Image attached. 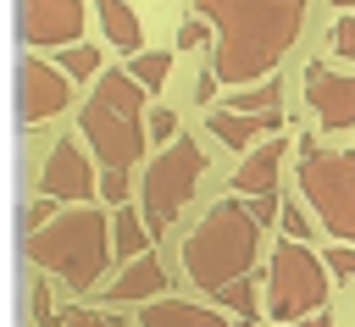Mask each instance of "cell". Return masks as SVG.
Instances as JSON below:
<instances>
[{"label":"cell","instance_id":"obj_14","mask_svg":"<svg viewBox=\"0 0 355 327\" xmlns=\"http://www.w3.org/2000/svg\"><path fill=\"white\" fill-rule=\"evenodd\" d=\"M155 294H166V266H161V255H133L128 260V272H116V283L105 288V299L116 305H144V299H155Z\"/></svg>","mask_w":355,"mask_h":327},{"label":"cell","instance_id":"obj_22","mask_svg":"<svg viewBox=\"0 0 355 327\" xmlns=\"http://www.w3.org/2000/svg\"><path fill=\"white\" fill-rule=\"evenodd\" d=\"M216 299H222L227 310H244V316H250V310H255V283H250V277H233L227 288H216Z\"/></svg>","mask_w":355,"mask_h":327},{"label":"cell","instance_id":"obj_5","mask_svg":"<svg viewBox=\"0 0 355 327\" xmlns=\"http://www.w3.org/2000/svg\"><path fill=\"white\" fill-rule=\"evenodd\" d=\"M300 194L333 233V244H355V150L300 139Z\"/></svg>","mask_w":355,"mask_h":327},{"label":"cell","instance_id":"obj_20","mask_svg":"<svg viewBox=\"0 0 355 327\" xmlns=\"http://www.w3.org/2000/svg\"><path fill=\"white\" fill-rule=\"evenodd\" d=\"M283 105V83H255V89H239L227 111H277Z\"/></svg>","mask_w":355,"mask_h":327},{"label":"cell","instance_id":"obj_19","mask_svg":"<svg viewBox=\"0 0 355 327\" xmlns=\"http://www.w3.org/2000/svg\"><path fill=\"white\" fill-rule=\"evenodd\" d=\"M55 67H61L72 83H78V78H94V72H100V50H94V44H61V50H55Z\"/></svg>","mask_w":355,"mask_h":327},{"label":"cell","instance_id":"obj_18","mask_svg":"<svg viewBox=\"0 0 355 327\" xmlns=\"http://www.w3.org/2000/svg\"><path fill=\"white\" fill-rule=\"evenodd\" d=\"M144 244H150L144 216H139V211H128V205H116V222H111V249L133 260V255H144Z\"/></svg>","mask_w":355,"mask_h":327},{"label":"cell","instance_id":"obj_21","mask_svg":"<svg viewBox=\"0 0 355 327\" xmlns=\"http://www.w3.org/2000/svg\"><path fill=\"white\" fill-rule=\"evenodd\" d=\"M277 227H283V238H294V244H305V238L316 233V222H311L294 200H288V205H277Z\"/></svg>","mask_w":355,"mask_h":327},{"label":"cell","instance_id":"obj_17","mask_svg":"<svg viewBox=\"0 0 355 327\" xmlns=\"http://www.w3.org/2000/svg\"><path fill=\"white\" fill-rule=\"evenodd\" d=\"M128 78H133L144 94H150V89L161 94V83L172 78V55H166V50H133V55H128Z\"/></svg>","mask_w":355,"mask_h":327},{"label":"cell","instance_id":"obj_9","mask_svg":"<svg viewBox=\"0 0 355 327\" xmlns=\"http://www.w3.org/2000/svg\"><path fill=\"white\" fill-rule=\"evenodd\" d=\"M67 100H72V78L55 61L22 55V67H17V111H22V122L55 116V111H67Z\"/></svg>","mask_w":355,"mask_h":327},{"label":"cell","instance_id":"obj_25","mask_svg":"<svg viewBox=\"0 0 355 327\" xmlns=\"http://www.w3.org/2000/svg\"><path fill=\"white\" fill-rule=\"evenodd\" d=\"M144 139H178V116H172L166 105H155V111L144 116Z\"/></svg>","mask_w":355,"mask_h":327},{"label":"cell","instance_id":"obj_1","mask_svg":"<svg viewBox=\"0 0 355 327\" xmlns=\"http://www.w3.org/2000/svg\"><path fill=\"white\" fill-rule=\"evenodd\" d=\"M194 6L216 28L211 72L222 83L266 78L305 28V0H194Z\"/></svg>","mask_w":355,"mask_h":327},{"label":"cell","instance_id":"obj_8","mask_svg":"<svg viewBox=\"0 0 355 327\" xmlns=\"http://www.w3.org/2000/svg\"><path fill=\"white\" fill-rule=\"evenodd\" d=\"M17 33L22 44H78L83 39V0H17Z\"/></svg>","mask_w":355,"mask_h":327},{"label":"cell","instance_id":"obj_7","mask_svg":"<svg viewBox=\"0 0 355 327\" xmlns=\"http://www.w3.org/2000/svg\"><path fill=\"white\" fill-rule=\"evenodd\" d=\"M327 305V266L322 255H311L305 244L283 238L266 260V316L277 321H300L311 310Z\"/></svg>","mask_w":355,"mask_h":327},{"label":"cell","instance_id":"obj_2","mask_svg":"<svg viewBox=\"0 0 355 327\" xmlns=\"http://www.w3.org/2000/svg\"><path fill=\"white\" fill-rule=\"evenodd\" d=\"M28 260L44 266L72 294H89L111 266V216L94 205H67L61 216H50L28 233Z\"/></svg>","mask_w":355,"mask_h":327},{"label":"cell","instance_id":"obj_32","mask_svg":"<svg viewBox=\"0 0 355 327\" xmlns=\"http://www.w3.org/2000/svg\"><path fill=\"white\" fill-rule=\"evenodd\" d=\"M333 6H338V11H355V0H333Z\"/></svg>","mask_w":355,"mask_h":327},{"label":"cell","instance_id":"obj_11","mask_svg":"<svg viewBox=\"0 0 355 327\" xmlns=\"http://www.w3.org/2000/svg\"><path fill=\"white\" fill-rule=\"evenodd\" d=\"M305 105L316 111V122L327 133L355 127V72H333V67L311 61L305 67Z\"/></svg>","mask_w":355,"mask_h":327},{"label":"cell","instance_id":"obj_16","mask_svg":"<svg viewBox=\"0 0 355 327\" xmlns=\"http://www.w3.org/2000/svg\"><path fill=\"white\" fill-rule=\"evenodd\" d=\"M94 11H100L105 39H111L122 55H133V50L144 44V28H139V17H133V6H128V0H94Z\"/></svg>","mask_w":355,"mask_h":327},{"label":"cell","instance_id":"obj_4","mask_svg":"<svg viewBox=\"0 0 355 327\" xmlns=\"http://www.w3.org/2000/svg\"><path fill=\"white\" fill-rule=\"evenodd\" d=\"M83 144L100 155V166H116L128 172L139 155H144V89L128 78V72H94V89L83 100Z\"/></svg>","mask_w":355,"mask_h":327},{"label":"cell","instance_id":"obj_23","mask_svg":"<svg viewBox=\"0 0 355 327\" xmlns=\"http://www.w3.org/2000/svg\"><path fill=\"white\" fill-rule=\"evenodd\" d=\"M322 266H327V277H338V283H349V277H355V244H327V255H322Z\"/></svg>","mask_w":355,"mask_h":327},{"label":"cell","instance_id":"obj_15","mask_svg":"<svg viewBox=\"0 0 355 327\" xmlns=\"http://www.w3.org/2000/svg\"><path fill=\"white\" fill-rule=\"evenodd\" d=\"M139 327H227V321H222V310H211V305H194V299H166V294H155V299H144V310H139Z\"/></svg>","mask_w":355,"mask_h":327},{"label":"cell","instance_id":"obj_13","mask_svg":"<svg viewBox=\"0 0 355 327\" xmlns=\"http://www.w3.org/2000/svg\"><path fill=\"white\" fill-rule=\"evenodd\" d=\"M283 155H288V139H261L255 150H244L239 172H233V188L244 200H261V194H277V172H283Z\"/></svg>","mask_w":355,"mask_h":327},{"label":"cell","instance_id":"obj_6","mask_svg":"<svg viewBox=\"0 0 355 327\" xmlns=\"http://www.w3.org/2000/svg\"><path fill=\"white\" fill-rule=\"evenodd\" d=\"M200 177H205V150L194 144V139H172L150 166H144V227L150 233H166L172 222H178V211L194 200V188H200Z\"/></svg>","mask_w":355,"mask_h":327},{"label":"cell","instance_id":"obj_27","mask_svg":"<svg viewBox=\"0 0 355 327\" xmlns=\"http://www.w3.org/2000/svg\"><path fill=\"white\" fill-rule=\"evenodd\" d=\"M55 327H116L105 310H67V316H55Z\"/></svg>","mask_w":355,"mask_h":327},{"label":"cell","instance_id":"obj_10","mask_svg":"<svg viewBox=\"0 0 355 327\" xmlns=\"http://www.w3.org/2000/svg\"><path fill=\"white\" fill-rule=\"evenodd\" d=\"M39 188H44V200H61V205H89V194H94V172H89L83 144L55 139V144H50V155H44V166H39Z\"/></svg>","mask_w":355,"mask_h":327},{"label":"cell","instance_id":"obj_29","mask_svg":"<svg viewBox=\"0 0 355 327\" xmlns=\"http://www.w3.org/2000/svg\"><path fill=\"white\" fill-rule=\"evenodd\" d=\"M216 89H222V78H216V72H211V67H205V72H200V78H194V100H200V105H205V100H211V94H216Z\"/></svg>","mask_w":355,"mask_h":327},{"label":"cell","instance_id":"obj_12","mask_svg":"<svg viewBox=\"0 0 355 327\" xmlns=\"http://www.w3.org/2000/svg\"><path fill=\"white\" fill-rule=\"evenodd\" d=\"M205 127L216 133V144H227V150L244 155V150H255L261 139L283 133V116H277V111H227V105H222V111L205 116Z\"/></svg>","mask_w":355,"mask_h":327},{"label":"cell","instance_id":"obj_24","mask_svg":"<svg viewBox=\"0 0 355 327\" xmlns=\"http://www.w3.org/2000/svg\"><path fill=\"white\" fill-rule=\"evenodd\" d=\"M327 44L344 55V61H355V11H344L338 22H333V33H327Z\"/></svg>","mask_w":355,"mask_h":327},{"label":"cell","instance_id":"obj_28","mask_svg":"<svg viewBox=\"0 0 355 327\" xmlns=\"http://www.w3.org/2000/svg\"><path fill=\"white\" fill-rule=\"evenodd\" d=\"M178 44H183V50H200V44H211V33H205V17H189V22L178 28Z\"/></svg>","mask_w":355,"mask_h":327},{"label":"cell","instance_id":"obj_26","mask_svg":"<svg viewBox=\"0 0 355 327\" xmlns=\"http://www.w3.org/2000/svg\"><path fill=\"white\" fill-rule=\"evenodd\" d=\"M94 188H100V194H105V200H111V205H122V200H128V172H116V166H105V172H100V183H94Z\"/></svg>","mask_w":355,"mask_h":327},{"label":"cell","instance_id":"obj_31","mask_svg":"<svg viewBox=\"0 0 355 327\" xmlns=\"http://www.w3.org/2000/svg\"><path fill=\"white\" fill-rule=\"evenodd\" d=\"M233 327H261V321H255V316H244V321H233Z\"/></svg>","mask_w":355,"mask_h":327},{"label":"cell","instance_id":"obj_3","mask_svg":"<svg viewBox=\"0 0 355 327\" xmlns=\"http://www.w3.org/2000/svg\"><path fill=\"white\" fill-rule=\"evenodd\" d=\"M255 249H261V222L244 200H216L205 211V222L183 238V272L194 288L216 294L227 288L233 277H250L255 266Z\"/></svg>","mask_w":355,"mask_h":327},{"label":"cell","instance_id":"obj_30","mask_svg":"<svg viewBox=\"0 0 355 327\" xmlns=\"http://www.w3.org/2000/svg\"><path fill=\"white\" fill-rule=\"evenodd\" d=\"M283 327H338L327 310H311V316H300V321H283Z\"/></svg>","mask_w":355,"mask_h":327}]
</instances>
